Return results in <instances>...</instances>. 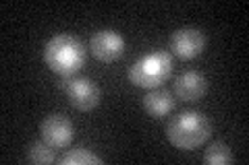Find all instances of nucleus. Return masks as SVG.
<instances>
[{
	"mask_svg": "<svg viewBox=\"0 0 249 165\" xmlns=\"http://www.w3.org/2000/svg\"><path fill=\"white\" fill-rule=\"evenodd\" d=\"M40 132H42V138L54 149H65L71 145L73 135H75V128H73V122L69 120L67 116L62 114H50L46 116L42 124H40Z\"/></svg>",
	"mask_w": 249,
	"mask_h": 165,
	"instance_id": "7",
	"label": "nucleus"
},
{
	"mask_svg": "<svg viewBox=\"0 0 249 165\" xmlns=\"http://www.w3.org/2000/svg\"><path fill=\"white\" fill-rule=\"evenodd\" d=\"M27 159L36 165H46V163H54L56 161V153H54V147H50L46 140H36L31 143L29 151H27Z\"/></svg>",
	"mask_w": 249,
	"mask_h": 165,
	"instance_id": "12",
	"label": "nucleus"
},
{
	"mask_svg": "<svg viewBox=\"0 0 249 165\" xmlns=\"http://www.w3.org/2000/svg\"><path fill=\"white\" fill-rule=\"evenodd\" d=\"M208 91L206 76L197 70H183L175 76V95L181 101H199Z\"/></svg>",
	"mask_w": 249,
	"mask_h": 165,
	"instance_id": "8",
	"label": "nucleus"
},
{
	"mask_svg": "<svg viewBox=\"0 0 249 165\" xmlns=\"http://www.w3.org/2000/svg\"><path fill=\"white\" fill-rule=\"evenodd\" d=\"M60 165H102V159L85 147H75L60 157Z\"/></svg>",
	"mask_w": 249,
	"mask_h": 165,
	"instance_id": "10",
	"label": "nucleus"
},
{
	"mask_svg": "<svg viewBox=\"0 0 249 165\" xmlns=\"http://www.w3.org/2000/svg\"><path fill=\"white\" fill-rule=\"evenodd\" d=\"M173 75V58L166 52H152L137 58L129 68V81L142 89H158Z\"/></svg>",
	"mask_w": 249,
	"mask_h": 165,
	"instance_id": "3",
	"label": "nucleus"
},
{
	"mask_svg": "<svg viewBox=\"0 0 249 165\" xmlns=\"http://www.w3.org/2000/svg\"><path fill=\"white\" fill-rule=\"evenodd\" d=\"M173 107H175V97L166 89H152L143 97V109L156 120L164 118L168 112H173Z\"/></svg>",
	"mask_w": 249,
	"mask_h": 165,
	"instance_id": "9",
	"label": "nucleus"
},
{
	"mask_svg": "<svg viewBox=\"0 0 249 165\" xmlns=\"http://www.w3.org/2000/svg\"><path fill=\"white\" fill-rule=\"evenodd\" d=\"M210 135H212V124H210L208 116L196 112V109L181 112L166 126L168 143L181 151H193V149L201 147L208 143Z\"/></svg>",
	"mask_w": 249,
	"mask_h": 165,
	"instance_id": "2",
	"label": "nucleus"
},
{
	"mask_svg": "<svg viewBox=\"0 0 249 165\" xmlns=\"http://www.w3.org/2000/svg\"><path fill=\"white\" fill-rule=\"evenodd\" d=\"M235 161L229 145L224 143H212L204 151V163L206 165H231Z\"/></svg>",
	"mask_w": 249,
	"mask_h": 165,
	"instance_id": "11",
	"label": "nucleus"
},
{
	"mask_svg": "<svg viewBox=\"0 0 249 165\" xmlns=\"http://www.w3.org/2000/svg\"><path fill=\"white\" fill-rule=\"evenodd\" d=\"M89 50L96 60L104 62V64H110V62H116L123 56L124 39L121 33H116L114 29H100L91 35Z\"/></svg>",
	"mask_w": 249,
	"mask_h": 165,
	"instance_id": "5",
	"label": "nucleus"
},
{
	"mask_svg": "<svg viewBox=\"0 0 249 165\" xmlns=\"http://www.w3.org/2000/svg\"><path fill=\"white\" fill-rule=\"evenodd\" d=\"M65 91H67V97L71 101V105L79 112H91L100 105V87L91 78H69L67 85H65Z\"/></svg>",
	"mask_w": 249,
	"mask_h": 165,
	"instance_id": "4",
	"label": "nucleus"
},
{
	"mask_svg": "<svg viewBox=\"0 0 249 165\" xmlns=\"http://www.w3.org/2000/svg\"><path fill=\"white\" fill-rule=\"evenodd\" d=\"M44 62L54 75L71 78L85 64V45L71 33H56L44 45Z\"/></svg>",
	"mask_w": 249,
	"mask_h": 165,
	"instance_id": "1",
	"label": "nucleus"
},
{
	"mask_svg": "<svg viewBox=\"0 0 249 165\" xmlns=\"http://www.w3.org/2000/svg\"><path fill=\"white\" fill-rule=\"evenodd\" d=\"M206 48V35L197 27H181L170 35V50L183 60L197 58Z\"/></svg>",
	"mask_w": 249,
	"mask_h": 165,
	"instance_id": "6",
	"label": "nucleus"
}]
</instances>
